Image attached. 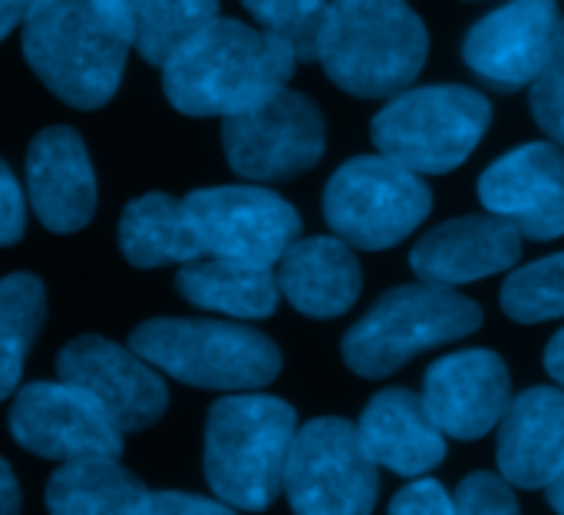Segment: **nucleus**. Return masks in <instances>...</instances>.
I'll return each mask as SVG.
<instances>
[{
	"label": "nucleus",
	"mask_w": 564,
	"mask_h": 515,
	"mask_svg": "<svg viewBox=\"0 0 564 515\" xmlns=\"http://www.w3.org/2000/svg\"><path fill=\"white\" fill-rule=\"evenodd\" d=\"M59 380L79 387L116 423L119 433H139L162 420L169 390L159 371L132 347H119L106 337L83 334L59 351Z\"/></svg>",
	"instance_id": "obj_13"
},
{
	"label": "nucleus",
	"mask_w": 564,
	"mask_h": 515,
	"mask_svg": "<svg viewBox=\"0 0 564 515\" xmlns=\"http://www.w3.org/2000/svg\"><path fill=\"white\" fill-rule=\"evenodd\" d=\"M502 311L519 324L564 318V251L512 271L502 285Z\"/></svg>",
	"instance_id": "obj_28"
},
{
	"label": "nucleus",
	"mask_w": 564,
	"mask_h": 515,
	"mask_svg": "<svg viewBox=\"0 0 564 515\" xmlns=\"http://www.w3.org/2000/svg\"><path fill=\"white\" fill-rule=\"evenodd\" d=\"M129 347L159 374L202 390H261L281 374V351L245 324L155 318L132 331Z\"/></svg>",
	"instance_id": "obj_5"
},
{
	"label": "nucleus",
	"mask_w": 564,
	"mask_h": 515,
	"mask_svg": "<svg viewBox=\"0 0 564 515\" xmlns=\"http://www.w3.org/2000/svg\"><path fill=\"white\" fill-rule=\"evenodd\" d=\"M245 10L254 17L258 30L284 43L294 60H317L330 0H241Z\"/></svg>",
	"instance_id": "obj_27"
},
{
	"label": "nucleus",
	"mask_w": 564,
	"mask_h": 515,
	"mask_svg": "<svg viewBox=\"0 0 564 515\" xmlns=\"http://www.w3.org/2000/svg\"><path fill=\"white\" fill-rule=\"evenodd\" d=\"M46 0H0V40L17 26L26 23Z\"/></svg>",
	"instance_id": "obj_34"
},
{
	"label": "nucleus",
	"mask_w": 564,
	"mask_h": 515,
	"mask_svg": "<svg viewBox=\"0 0 564 515\" xmlns=\"http://www.w3.org/2000/svg\"><path fill=\"white\" fill-rule=\"evenodd\" d=\"M482 311L476 301L443 285H403L387 291L347 334L344 361L354 374L380 380L397 374L423 351L453 344L479 331Z\"/></svg>",
	"instance_id": "obj_6"
},
{
	"label": "nucleus",
	"mask_w": 564,
	"mask_h": 515,
	"mask_svg": "<svg viewBox=\"0 0 564 515\" xmlns=\"http://www.w3.org/2000/svg\"><path fill=\"white\" fill-rule=\"evenodd\" d=\"M10 437L33 457L53 463L119 460L122 433L79 387L66 380H36L17 390L10 407Z\"/></svg>",
	"instance_id": "obj_12"
},
{
	"label": "nucleus",
	"mask_w": 564,
	"mask_h": 515,
	"mask_svg": "<svg viewBox=\"0 0 564 515\" xmlns=\"http://www.w3.org/2000/svg\"><path fill=\"white\" fill-rule=\"evenodd\" d=\"M377 470L354 423L321 417L294 433L284 493L294 515H370L380 496Z\"/></svg>",
	"instance_id": "obj_9"
},
{
	"label": "nucleus",
	"mask_w": 564,
	"mask_h": 515,
	"mask_svg": "<svg viewBox=\"0 0 564 515\" xmlns=\"http://www.w3.org/2000/svg\"><path fill=\"white\" fill-rule=\"evenodd\" d=\"M178 294L202 308V311H218L228 318H271L278 308V278L264 265H248L235 258H218V255H202L188 265L178 268L175 275Z\"/></svg>",
	"instance_id": "obj_22"
},
{
	"label": "nucleus",
	"mask_w": 564,
	"mask_h": 515,
	"mask_svg": "<svg viewBox=\"0 0 564 515\" xmlns=\"http://www.w3.org/2000/svg\"><path fill=\"white\" fill-rule=\"evenodd\" d=\"M149 500L119 460H76L63 463L46 483L50 515H139Z\"/></svg>",
	"instance_id": "obj_25"
},
{
	"label": "nucleus",
	"mask_w": 564,
	"mask_h": 515,
	"mask_svg": "<svg viewBox=\"0 0 564 515\" xmlns=\"http://www.w3.org/2000/svg\"><path fill=\"white\" fill-rule=\"evenodd\" d=\"M426 182L380 155H357L344 162L324 189V215L340 242L364 251L400 245L430 215Z\"/></svg>",
	"instance_id": "obj_8"
},
{
	"label": "nucleus",
	"mask_w": 564,
	"mask_h": 515,
	"mask_svg": "<svg viewBox=\"0 0 564 515\" xmlns=\"http://www.w3.org/2000/svg\"><path fill=\"white\" fill-rule=\"evenodd\" d=\"M119 248L135 268L188 265L205 255L185 202L165 192H149L126 205L119 222Z\"/></svg>",
	"instance_id": "obj_23"
},
{
	"label": "nucleus",
	"mask_w": 564,
	"mask_h": 515,
	"mask_svg": "<svg viewBox=\"0 0 564 515\" xmlns=\"http://www.w3.org/2000/svg\"><path fill=\"white\" fill-rule=\"evenodd\" d=\"M297 433L291 404L235 394L212 404L205 420V480L231 509L261 513L284 493V470Z\"/></svg>",
	"instance_id": "obj_2"
},
{
	"label": "nucleus",
	"mask_w": 564,
	"mask_h": 515,
	"mask_svg": "<svg viewBox=\"0 0 564 515\" xmlns=\"http://www.w3.org/2000/svg\"><path fill=\"white\" fill-rule=\"evenodd\" d=\"M26 192L43 228L69 235L96 212V175L86 142L69 126L36 132L26 149Z\"/></svg>",
	"instance_id": "obj_17"
},
{
	"label": "nucleus",
	"mask_w": 564,
	"mask_h": 515,
	"mask_svg": "<svg viewBox=\"0 0 564 515\" xmlns=\"http://www.w3.org/2000/svg\"><path fill=\"white\" fill-rule=\"evenodd\" d=\"M459 515H522L512 483L499 473H473L456 490Z\"/></svg>",
	"instance_id": "obj_30"
},
{
	"label": "nucleus",
	"mask_w": 564,
	"mask_h": 515,
	"mask_svg": "<svg viewBox=\"0 0 564 515\" xmlns=\"http://www.w3.org/2000/svg\"><path fill=\"white\" fill-rule=\"evenodd\" d=\"M499 476L516 490H542L564 460V394L532 387L499 420Z\"/></svg>",
	"instance_id": "obj_20"
},
{
	"label": "nucleus",
	"mask_w": 564,
	"mask_h": 515,
	"mask_svg": "<svg viewBox=\"0 0 564 515\" xmlns=\"http://www.w3.org/2000/svg\"><path fill=\"white\" fill-rule=\"evenodd\" d=\"M0 515H20V486L7 460H0Z\"/></svg>",
	"instance_id": "obj_35"
},
{
	"label": "nucleus",
	"mask_w": 564,
	"mask_h": 515,
	"mask_svg": "<svg viewBox=\"0 0 564 515\" xmlns=\"http://www.w3.org/2000/svg\"><path fill=\"white\" fill-rule=\"evenodd\" d=\"M129 46L162 66L192 33L218 17V0H96Z\"/></svg>",
	"instance_id": "obj_24"
},
{
	"label": "nucleus",
	"mask_w": 564,
	"mask_h": 515,
	"mask_svg": "<svg viewBox=\"0 0 564 515\" xmlns=\"http://www.w3.org/2000/svg\"><path fill=\"white\" fill-rule=\"evenodd\" d=\"M221 146L228 165L245 179H294L324 155V116L307 96L284 86L268 103L238 116H225Z\"/></svg>",
	"instance_id": "obj_10"
},
{
	"label": "nucleus",
	"mask_w": 564,
	"mask_h": 515,
	"mask_svg": "<svg viewBox=\"0 0 564 515\" xmlns=\"http://www.w3.org/2000/svg\"><path fill=\"white\" fill-rule=\"evenodd\" d=\"M532 112L539 126L552 136V142L564 146V17L558 23L552 53L532 83Z\"/></svg>",
	"instance_id": "obj_29"
},
{
	"label": "nucleus",
	"mask_w": 564,
	"mask_h": 515,
	"mask_svg": "<svg viewBox=\"0 0 564 515\" xmlns=\"http://www.w3.org/2000/svg\"><path fill=\"white\" fill-rule=\"evenodd\" d=\"M545 496H549V506L558 515H564V460L562 466L552 473V480L545 483Z\"/></svg>",
	"instance_id": "obj_37"
},
{
	"label": "nucleus",
	"mask_w": 564,
	"mask_h": 515,
	"mask_svg": "<svg viewBox=\"0 0 564 515\" xmlns=\"http://www.w3.org/2000/svg\"><path fill=\"white\" fill-rule=\"evenodd\" d=\"M545 371H549V377H552L555 384H562L564 387V328L552 337V344H549V351H545Z\"/></svg>",
	"instance_id": "obj_36"
},
{
	"label": "nucleus",
	"mask_w": 564,
	"mask_h": 515,
	"mask_svg": "<svg viewBox=\"0 0 564 515\" xmlns=\"http://www.w3.org/2000/svg\"><path fill=\"white\" fill-rule=\"evenodd\" d=\"M294 63V53L264 30L215 17L162 63V86L178 112L225 119L281 93Z\"/></svg>",
	"instance_id": "obj_1"
},
{
	"label": "nucleus",
	"mask_w": 564,
	"mask_h": 515,
	"mask_svg": "<svg viewBox=\"0 0 564 515\" xmlns=\"http://www.w3.org/2000/svg\"><path fill=\"white\" fill-rule=\"evenodd\" d=\"M185 208L205 255L274 268L301 235V215L274 192L254 185L195 189Z\"/></svg>",
	"instance_id": "obj_11"
},
{
	"label": "nucleus",
	"mask_w": 564,
	"mask_h": 515,
	"mask_svg": "<svg viewBox=\"0 0 564 515\" xmlns=\"http://www.w3.org/2000/svg\"><path fill=\"white\" fill-rule=\"evenodd\" d=\"M390 515H459L456 513V500L436 483V480H413L410 486H403L393 503Z\"/></svg>",
	"instance_id": "obj_31"
},
{
	"label": "nucleus",
	"mask_w": 564,
	"mask_h": 515,
	"mask_svg": "<svg viewBox=\"0 0 564 515\" xmlns=\"http://www.w3.org/2000/svg\"><path fill=\"white\" fill-rule=\"evenodd\" d=\"M482 205L512 222L525 238L564 235V149L558 142H525L502 155L479 179Z\"/></svg>",
	"instance_id": "obj_15"
},
{
	"label": "nucleus",
	"mask_w": 564,
	"mask_h": 515,
	"mask_svg": "<svg viewBox=\"0 0 564 515\" xmlns=\"http://www.w3.org/2000/svg\"><path fill=\"white\" fill-rule=\"evenodd\" d=\"M278 291L307 318H340L360 298V265L340 238L294 242L278 261Z\"/></svg>",
	"instance_id": "obj_21"
},
{
	"label": "nucleus",
	"mask_w": 564,
	"mask_h": 515,
	"mask_svg": "<svg viewBox=\"0 0 564 515\" xmlns=\"http://www.w3.org/2000/svg\"><path fill=\"white\" fill-rule=\"evenodd\" d=\"M139 515H238L221 500H205L195 493H149Z\"/></svg>",
	"instance_id": "obj_32"
},
{
	"label": "nucleus",
	"mask_w": 564,
	"mask_h": 515,
	"mask_svg": "<svg viewBox=\"0 0 564 515\" xmlns=\"http://www.w3.org/2000/svg\"><path fill=\"white\" fill-rule=\"evenodd\" d=\"M367 457L406 480H420L446 460V437L433 423L420 394L406 387L380 390L357 423Z\"/></svg>",
	"instance_id": "obj_19"
},
{
	"label": "nucleus",
	"mask_w": 564,
	"mask_h": 515,
	"mask_svg": "<svg viewBox=\"0 0 564 515\" xmlns=\"http://www.w3.org/2000/svg\"><path fill=\"white\" fill-rule=\"evenodd\" d=\"M492 122L489 99L469 86H420L390 96L373 119L377 149L416 175L463 165Z\"/></svg>",
	"instance_id": "obj_7"
},
{
	"label": "nucleus",
	"mask_w": 564,
	"mask_h": 515,
	"mask_svg": "<svg viewBox=\"0 0 564 515\" xmlns=\"http://www.w3.org/2000/svg\"><path fill=\"white\" fill-rule=\"evenodd\" d=\"M26 225V202L17 175L0 162V248L20 242Z\"/></svg>",
	"instance_id": "obj_33"
},
{
	"label": "nucleus",
	"mask_w": 564,
	"mask_h": 515,
	"mask_svg": "<svg viewBox=\"0 0 564 515\" xmlns=\"http://www.w3.org/2000/svg\"><path fill=\"white\" fill-rule=\"evenodd\" d=\"M522 255V232L499 215H466L433 228L410 255L413 271L443 288L509 271Z\"/></svg>",
	"instance_id": "obj_18"
},
{
	"label": "nucleus",
	"mask_w": 564,
	"mask_h": 515,
	"mask_svg": "<svg viewBox=\"0 0 564 515\" xmlns=\"http://www.w3.org/2000/svg\"><path fill=\"white\" fill-rule=\"evenodd\" d=\"M46 291L36 275L17 271L0 278V400H7L23 377L26 354L43 328Z\"/></svg>",
	"instance_id": "obj_26"
},
{
	"label": "nucleus",
	"mask_w": 564,
	"mask_h": 515,
	"mask_svg": "<svg viewBox=\"0 0 564 515\" xmlns=\"http://www.w3.org/2000/svg\"><path fill=\"white\" fill-rule=\"evenodd\" d=\"M558 23L555 0H509L473 23L463 56L496 89L532 86L552 53Z\"/></svg>",
	"instance_id": "obj_14"
},
{
	"label": "nucleus",
	"mask_w": 564,
	"mask_h": 515,
	"mask_svg": "<svg viewBox=\"0 0 564 515\" xmlns=\"http://www.w3.org/2000/svg\"><path fill=\"white\" fill-rule=\"evenodd\" d=\"M426 26L406 0H330L324 73L364 99L403 93L426 63Z\"/></svg>",
	"instance_id": "obj_3"
},
{
	"label": "nucleus",
	"mask_w": 564,
	"mask_h": 515,
	"mask_svg": "<svg viewBox=\"0 0 564 515\" xmlns=\"http://www.w3.org/2000/svg\"><path fill=\"white\" fill-rule=\"evenodd\" d=\"M423 404L443 437L482 440L499 427L512 404L509 367L492 351H459L426 371Z\"/></svg>",
	"instance_id": "obj_16"
},
{
	"label": "nucleus",
	"mask_w": 564,
	"mask_h": 515,
	"mask_svg": "<svg viewBox=\"0 0 564 515\" xmlns=\"http://www.w3.org/2000/svg\"><path fill=\"white\" fill-rule=\"evenodd\" d=\"M129 43L96 0H46L23 23V56L69 106H106L126 69Z\"/></svg>",
	"instance_id": "obj_4"
}]
</instances>
